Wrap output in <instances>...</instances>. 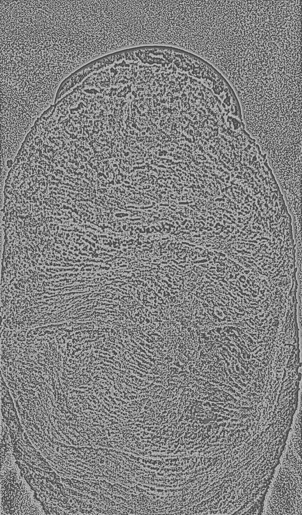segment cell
I'll return each mask as SVG.
<instances>
[{"label": "cell", "mask_w": 302, "mask_h": 515, "mask_svg": "<svg viewBox=\"0 0 302 515\" xmlns=\"http://www.w3.org/2000/svg\"><path fill=\"white\" fill-rule=\"evenodd\" d=\"M280 459L267 486L262 511L267 514H301V463Z\"/></svg>", "instance_id": "obj_1"}, {"label": "cell", "mask_w": 302, "mask_h": 515, "mask_svg": "<svg viewBox=\"0 0 302 515\" xmlns=\"http://www.w3.org/2000/svg\"><path fill=\"white\" fill-rule=\"evenodd\" d=\"M64 126V125H63ZM65 127V126H64ZM66 128V127H65Z\"/></svg>", "instance_id": "obj_2"}]
</instances>
